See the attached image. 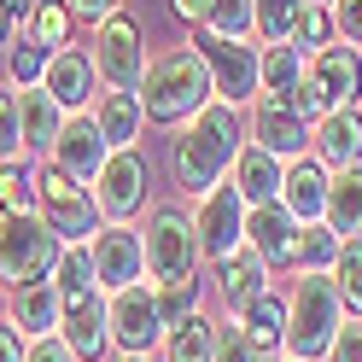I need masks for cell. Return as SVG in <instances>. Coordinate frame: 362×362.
Listing matches in <instances>:
<instances>
[{"instance_id": "6da1fadb", "label": "cell", "mask_w": 362, "mask_h": 362, "mask_svg": "<svg viewBox=\"0 0 362 362\" xmlns=\"http://www.w3.org/2000/svg\"><path fill=\"white\" fill-rule=\"evenodd\" d=\"M53 286H59V327H64V345L71 356H88L94 362L105 345H111V322H105V298H100V281H94V257L71 245V252H59L53 263Z\"/></svg>"}, {"instance_id": "7a4b0ae2", "label": "cell", "mask_w": 362, "mask_h": 362, "mask_svg": "<svg viewBox=\"0 0 362 362\" xmlns=\"http://www.w3.org/2000/svg\"><path fill=\"white\" fill-rule=\"evenodd\" d=\"M240 152V105L234 100H205L193 111L187 134L175 141V181L187 193H211L216 175L234 164Z\"/></svg>"}, {"instance_id": "3957f363", "label": "cell", "mask_w": 362, "mask_h": 362, "mask_svg": "<svg viewBox=\"0 0 362 362\" xmlns=\"http://www.w3.org/2000/svg\"><path fill=\"white\" fill-rule=\"evenodd\" d=\"M205 94H211V64H205V53H193V47L146 64V76H141V111L152 123L193 117V111L205 105Z\"/></svg>"}, {"instance_id": "277c9868", "label": "cell", "mask_w": 362, "mask_h": 362, "mask_svg": "<svg viewBox=\"0 0 362 362\" xmlns=\"http://www.w3.org/2000/svg\"><path fill=\"white\" fill-rule=\"evenodd\" d=\"M356 88H362V59L351 47H333L327 41L322 53H310L304 82L292 88V111H298L304 123H322L327 111H351Z\"/></svg>"}, {"instance_id": "5b68a950", "label": "cell", "mask_w": 362, "mask_h": 362, "mask_svg": "<svg viewBox=\"0 0 362 362\" xmlns=\"http://www.w3.org/2000/svg\"><path fill=\"white\" fill-rule=\"evenodd\" d=\"M333 333H339V292L327 275L310 269L298 281V292H292V310H286V351L298 362H315V356H327Z\"/></svg>"}, {"instance_id": "8992f818", "label": "cell", "mask_w": 362, "mask_h": 362, "mask_svg": "<svg viewBox=\"0 0 362 362\" xmlns=\"http://www.w3.org/2000/svg\"><path fill=\"white\" fill-rule=\"evenodd\" d=\"M35 211H41V222H47L59 240H71V245H82L88 234H94V193L76 187V175L59 170V164L35 170Z\"/></svg>"}, {"instance_id": "52a82bcc", "label": "cell", "mask_w": 362, "mask_h": 362, "mask_svg": "<svg viewBox=\"0 0 362 362\" xmlns=\"http://www.w3.org/2000/svg\"><path fill=\"white\" fill-rule=\"evenodd\" d=\"M59 263V234L41 222L35 211H18L0 222V275L6 281H41L47 269Z\"/></svg>"}, {"instance_id": "ba28073f", "label": "cell", "mask_w": 362, "mask_h": 362, "mask_svg": "<svg viewBox=\"0 0 362 362\" xmlns=\"http://www.w3.org/2000/svg\"><path fill=\"white\" fill-rule=\"evenodd\" d=\"M94 71L111 82V88H123V94H134L146 76V47H141V24L123 12H111L100 18V35H94Z\"/></svg>"}, {"instance_id": "9c48e42d", "label": "cell", "mask_w": 362, "mask_h": 362, "mask_svg": "<svg viewBox=\"0 0 362 362\" xmlns=\"http://www.w3.org/2000/svg\"><path fill=\"white\" fill-rule=\"evenodd\" d=\"M105 322H111V345H123V356H146L158 339H164L158 292H146V286H123V292H111Z\"/></svg>"}, {"instance_id": "30bf717a", "label": "cell", "mask_w": 362, "mask_h": 362, "mask_svg": "<svg viewBox=\"0 0 362 362\" xmlns=\"http://www.w3.org/2000/svg\"><path fill=\"white\" fill-rule=\"evenodd\" d=\"M141 252H146V269L158 281H181L199 263V234H193V222L181 211H158L152 228L141 234Z\"/></svg>"}, {"instance_id": "8fae6325", "label": "cell", "mask_w": 362, "mask_h": 362, "mask_svg": "<svg viewBox=\"0 0 362 362\" xmlns=\"http://www.w3.org/2000/svg\"><path fill=\"white\" fill-rule=\"evenodd\" d=\"M141 199H146V158L134 146H117L100 164V175H94V211H105L111 222H123V216L141 211Z\"/></svg>"}, {"instance_id": "7c38bea8", "label": "cell", "mask_w": 362, "mask_h": 362, "mask_svg": "<svg viewBox=\"0 0 362 362\" xmlns=\"http://www.w3.org/2000/svg\"><path fill=\"white\" fill-rule=\"evenodd\" d=\"M193 234H199V252L228 257L240 245V234H245V199H240V187H211L205 205H199V216H193Z\"/></svg>"}, {"instance_id": "4fadbf2b", "label": "cell", "mask_w": 362, "mask_h": 362, "mask_svg": "<svg viewBox=\"0 0 362 362\" xmlns=\"http://www.w3.org/2000/svg\"><path fill=\"white\" fill-rule=\"evenodd\" d=\"M205 64H211V88L222 100H245L257 88V47H245V35L234 41V35H205Z\"/></svg>"}, {"instance_id": "5bb4252c", "label": "cell", "mask_w": 362, "mask_h": 362, "mask_svg": "<svg viewBox=\"0 0 362 362\" xmlns=\"http://www.w3.org/2000/svg\"><path fill=\"white\" fill-rule=\"evenodd\" d=\"M94 281L105 286V292H123V286H134L141 281V269H146V252H141V234L134 228H100L94 234Z\"/></svg>"}, {"instance_id": "9a60e30c", "label": "cell", "mask_w": 362, "mask_h": 362, "mask_svg": "<svg viewBox=\"0 0 362 362\" xmlns=\"http://www.w3.org/2000/svg\"><path fill=\"white\" fill-rule=\"evenodd\" d=\"M105 158H111V141L100 134L94 117H64L59 141H53V164H59V170H71L76 181H94Z\"/></svg>"}, {"instance_id": "2e32d148", "label": "cell", "mask_w": 362, "mask_h": 362, "mask_svg": "<svg viewBox=\"0 0 362 362\" xmlns=\"http://www.w3.org/2000/svg\"><path fill=\"white\" fill-rule=\"evenodd\" d=\"M41 88H47V94H53L64 111H76L88 94H94V59H88L82 47H71V41H64V47H53V53H47Z\"/></svg>"}, {"instance_id": "e0dca14e", "label": "cell", "mask_w": 362, "mask_h": 362, "mask_svg": "<svg viewBox=\"0 0 362 362\" xmlns=\"http://www.w3.org/2000/svg\"><path fill=\"white\" fill-rule=\"evenodd\" d=\"M257 146L275 158H298L310 146V123L292 111V100H263L257 105Z\"/></svg>"}, {"instance_id": "ac0fdd59", "label": "cell", "mask_w": 362, "mask_h": 362, "mask_svg": "<svg viewBox=\"0 0 362 362\" xmlns=\"http://www.w3.org/2000/svg\"><path fill=\"white\" fill-rule=\"evenodd\" d=\"M281 205L292 211V222H322L327 216V164L298 158L281 181Z\"/></svg>"}, {"instance_id": "d6986e66", "label": "cell", "mask_w": 362, "mask_h": 362, "mask_svg": "<svg viewBox=\"0 0 362 362\" xmlns=\"http://www.w3.org/2000/svg\"><path fill=\"white\" fill-rule=\"evenodd\" d=\"M18 129H24V152H47L64 129V105L47 94V88H18Z\"/></svg>"}, {"instance_id": "ffe728a7", "label": "cell", "mask_w": 362, "mask_h": 362, "mask_svg": "<svg viewBox=\"0 0 362 362\" xmlns=\"http://www.w3.org/2000/svg\"><path fill=\"white\" fill-rule=\"evenodd\" d=\"M245 234H252L245 245H252L263 263H286V257H292V234H298V222H292L286 205H275V199H269V205H252Z\"/></svg>"}, {"instance_id": "44dd1931", "label": "cell", "mask_w": 362, "mask_h": 362, "mask_svg": "<svg viewBox=\"0 0 362 362\" xmlns=\"http://www.w3.org/2000/svg\"><path fill=\"white\" fill-rule=\"evenodd\" d=\"M281 158L263 152V146H240L234 152V187L245 205H269V199H281Z\"/></svg>"}, {"instance_id": "7402d4cb", "label": "cell", "mask_w": 362, "mask_h": 362, "mask_svg": "<svg viewBox=\"0 0 362 362\" xmlns=\"http://www.w3.org/2000/svg\"><path fill=\"white\" fill-rule=\"evenodd\" d=\"M12 327L30 339H47L59 327V286L53 281H24L12 292Z\"/></svg>"}, {"instance_id": "603a6c76", "label": "cell", "mask_w": 362, "mask_h": 362, "mask_svg": "<svg viewBox=\"0 0 362 362\" xmlns=\"http://www.w3.org/2000/svg\"><path fill=\"white\" fill-rule=\"evenodd\" d=\"M269 281H263V257L252 252V245H234L228 257H222V298H228L234 310H245L252 298H263Z\"/></svg>"}, {"instance_id": "cb8c5ba5", "label": "cell", "mask_w": 362, "mask_h": 362, "mask_svg": "<svg viewBox=\"0 0 362 362\" xmlns=\"http://www.w3.org/2000/svg\"><path fill=\"white\" fill-rule=\"evenodd\" d=\"M315 146H322V164L351 170L362 158V117H356V111H327L322 129H315Z\"/></svg>"}, {"instance_id": "d4e9b609", "label": "cell", "mask_w": 362, "mask_h": 362, "mask_svg": "<svg viewBox=\"0 0 362 362\" xmlns=\"http://www.w3.org/2000/svg\"><path fill=\"white\" fill-rule=\"evenodd\" d=\"M327 228L339 240H362V170L356 164L339 181H327Z\"/></svg>"}, {"instance_id": "484cf974", "label": "cell", "mask_w": 362, "mask_h": 362, "mask_svg": "<svg viewBox=\"0 0 362 362\" xmlns=\"http://www.w3.org/2000/svg\"><path fill=\"white\" fill-rule=\"evenodd\" d=\"M141 94H123V88H111V94L100 100V111H94V123H100V134L111 141V152L117 146H134V134H141Z\"/></svg>"}, {"instance_id": "4316f807", "label": "cell", "mask_w": 362, "mask_h": 362, "mask_svg": "<svg viewBox=\"0 0 362 362\" xmlns=\"http://www.w3.org/2000/svg\"><path fill=\"white\" fill-rule=\"evenodd\" d=\"M257 82L269 88V100H292V88L304 82V53L292 41H269V53L257 59Z\"/></svg>"}, {"instance_id": "83f0119b", "label": "cell", "mask_w": 362, "mask_h": 362, "mask_svg": "<svg viewBox=\"0 0 362 362\" xmlns=\"http://www.w3.org/2000/svg\"><path fill=\"white\" fill-rule=\"evenodd\" d=\"M240 315H245V339H252V351H257V356L281 351V339H286V310H281V298H275V292L252 298Z\"/></svg>"}, {"instance_id": "f1b7e54d", "label": "cell", "mask_w": 362, "mask_h": 362, "mask_svg": "<svg viewBox=\"0 0 362 362\" xmlns=\"http://www.w3.org/2000/svg\"><path fill=\"white\" fill-rule=\"evenodd\" d=\"M164 356L170 362H211L216 356V327L205 322V315H181V322H170Z\"/></svg>"}, {"instance_id": "f546056e", "label": "cell", "mask_w": 362, "mask_h": 362, "mask_svg": "<svg viewBox=\"0 0 362 362\" xmlns=\"http://www.w3.org/2000/svg\"><path fill=\"white\" fill-rule=\"evenodd\" d=\"M333 257H339V234H327L322 222H310V228L292 234V257L286 263H298L304 275H310V269H322V263H333Z\"/></svg>"}, {"instance_id": "4dcf8cb0", "label": "cell", "mask_w": 362, "mask_h": 362, "mask_svg": "<svg viewBox=\"0 0 362 362\" xmlns=\"http://www.w3.org/2000/svg\"><path fill=\"white\" fill-rule=\"evenodd\" d=\"M333 292H339V310H356L362 315V245H339L333 257Z\"/></svg>"}, {"instance_id": "1f68e13d", "label": "cell", "mask_w": 362, "mask_h": 362, "mask_svg": "<svg viewBox=\"0 0 362 362\" xmlns=\"http://www.w3.org/2000/svg\"><path fill=\"white\" fill-rule=\"evenodd\" d=\"M64 35H71V6H64V0H41V6H30V41L41 53L64 47Z\"/></svg>"}, {"instance_id": "d6a6232c", "label": "cell", "mask_w": 362, "mask_h": 362, "mask_svg": "<svg viewBox=\"0 0 362 362\" xmlns=\"http://www.w3.org/2000/svg\"><path fill=\"white\" fill-rule=\"evenodd\" d=\"M205 30L211 35H245V30H257V6L252 0H211V18H205Z\"/></svg>"}, {"instance_id": "836d02e7", "label": "cell", "mask_w": 362, "mask_h": 362, "mask_svg": "<svg viewBox=\"0 0 362 362\" xmlns=\"http://www.w3.org/2000/svg\"><path fill=\"white\" fill-rule=\"evenodd\" d=\"M257 6V30L263 41H286L292 24H298V12H304V0H252Z\"/></svg>"}, {"instance_id": "e575fe53", "label": "cell", "mask_w": 362, "mask_h": 362, "mask_svg": "<svg viewBox=\"0 0 362 362\" xmlns=\"http://www.w3.org/2000/svg\"><path fill=\"white\" fill-rule=\"evenodd\" d=\"M327 35H333V24H327V6H310V0H304V12H298V24H292V47H298V53H322L327 47Z\"/></svg>"}, {"instance_id": "d590c367", "label": "cell", "mask_w": 362, "mask_h": 362, "mask_svg": "<svg viewBox=\"0 0 362 362\" xmlns=\"http://www.w3.org/2000/svg\"><path fill=\"white\" fill-rule=\"evenodd\" d=\"M0 205H6L12 216L18 211H35V175L24 164H0Z\"/></svg>"}, {"instance_id": "8d00e7d4", "label": "cell", "mask_w": 362, "mask_h": 362, "mask_svg": "<svg viewBox=\"0 0 362 362\" xmlns=\"http://www.w3.org/2000/svg\"><path fill=\"white\" fill-rule=\"evenodd\" d=\"M193 298H199V281L181 275V281H158V315H164V327L181 322V315H193Z\"/></svg>"}, {"instance_id": "74e56055", "label": "cell", "mask_w": 362, "mask_h": 362, "mask_svg": "<svg viewBox=\"0 0 362 362\" xmlns=\"http://www.w3.org/2000/svg\"><path fill=\"white\" fill-rule=\"evenodd\" d=\"M24 129H18V88H0V164H18Z\"/></svg>"}, {"instance_id": "f35d334b", "label": "cell", "mask_w": 362, "mask_h": 362, "mask_svg": "<svg viewBox=\"0 0 362 362\" xmlns=\"http://www.w3.org/2000/svg\"><path fill=\"white\" fill-rule=\"evenodd\" d=\"M6 71H12V88H35L41 71H47V53H41L35 41H18V47L6 53Z\"/></svg>"}, {"instance_id": "ab89813d", "label": "cell", "mask_w": 362, "mask_h": 362, "mask_svg": "<svg viewBox=\"0 0 362 362\" xmlns=\"http://www.w3.org/2000/svg\"><path fill=\"white\" fill-rule=\"evenodd\" d=\"M211 362H257V351H252V339H245V327H216V356Z\"/></svg>"}, {"instance_id": "60d3db41", "label": "cell", "mask_w": 362, "mask_h": 362, "mask_svg": "<svg viewBox=\"0 0 362 362\" xmlns=\"http://www.w3.org/2000/svg\"><path fill=\"white\" fill-rule=\"evenodd\" d=\"M327 356H333V362H362V322H339Z\"/></svg>"}, {"instance_id": "b9f144b4", "label": "cell", "mask_w": 362, "mask_h": 362, "mask_svg": "<svg viewBox=\"0 0 362 362\" xmlns=\"http://www.w3.org/2000/svg\"><path fill=\"white\" fill-rule=\"evenodd\" d=\"M333 6H339V12H333V30L362 47V0H333Z\"/></svg>"}, {"instance_id": "7bdbcfd3", "label": "cell", "mask_w": 362, "mask_h": 362, "mask_svg": "<svg viewBox=\"0 0 362 362\" xmlns=\"http://www.w3.org/2000/svg\"><path fill=\"white\" fill-rule=\"evenodd\" d=\"M24 362H76V356H71V345H64V339L47 333V339H35V345L24 351Z\"/></svg>"}, {"instance_id": "ee69618b", "label": "cell", "mask_w": 362, "mask_h": 362, "mask_svg": "<svg viewBox=\"0 0 362 362\" xmlns=\"http://www.w3.org/2000/svg\"><path fill=\"white\" fill-rule=\"evenodd\" d=\"M64 6H71L76 18H111V12H117V0H64Z\"/></svg>"}, {"instance_id": "f6af8a7d", "label": "cell", "mask_w": 362, "mask_h": 362, "mask_svg": "<svg viewBox=\"0 0 362 362\" xmlns=\"http://www.w3.org/2000/svg\"><path fill=\"white\" fill-rule=\"evenodd\" d=\"M0 362H24V333L18 327H0Z\"/></svg>"}, {"instance_id": "bcb514c9", "label": "cell", "mask_w": 362, "mask_h": 362, "mask_svg": "<svg viewBox=\"0 0 362 362\" xmlns=\"http://www.w3.org/2000/svg\"><path fill=\"white\" fill-rule=\"evenodd\" d=\"M175 12L187 18V24H205V18H211V0H175Z\"/></svg>"}, {"instance_id": "7dc6e473", "label": "cell", "mask_w": 362, "mask_h": 362, "mask_svg": "<svg viewBox=\"0 0 362 362\" xmlns=\"http://www.w3.org/2000/svg\"><path fill=\"white\" fill-rule=\"evenodd\" d=\"M123 362H146V356H123Z\"/></svg>"}, {"instance_id": "c3c4849f", "label": "cell", "mask_w": 362, "mask_h": 362, "mask_svg": "<svg viewBox=\"0 0 362 362\" xmlns=\"http://www.w3.org/2000/svg\"><path fill=\"white\" fill-rule=\"evenodd\" d=\"M310 6H327V0H310Z\"/></svg>"}, {"instance_id": "681fc988", "label": "cell", "mask_w": 362, "mask_h": 362, "mask_svg": "<svg viewBox=\"0 0 362 362\" xmlns=\"http://www.w3.org/2000/svg\"><path fill=\"white\" fill-rule=\"evenodd\" d=\"M292 362H298V356H292Z\"/></svg>"}]
</instances>
